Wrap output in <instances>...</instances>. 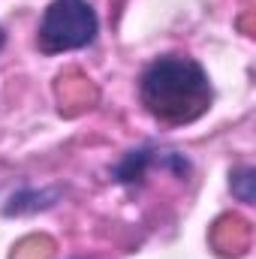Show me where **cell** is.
Masks as SVG:
<instances>
[{
	"instance_id": "cell-1",
	"label": "cell",
	"mask_w": 256,
	"mask_h": 259,
	"mask_svg": "<svg viewBox=\"0 0 256 259\" xmlns=\"http://www.w3.org/2000/svg\"><path fill=\"white\" fill-rule=\"evenodd\" d=\"M139 100L145 112L163 127H184L211 109L214 88L199 61L184 55H163L145 66L139 78Z\"/></svg>"
},
{
	"instance_id": "cell-2",
	"label": "cell",
	"mask_w": 256,
	"mask_h": 259,
	"mask_svg": "<svg viewBox=\"0 0 256 259\" xmlns=\"http://www.w3.org/2000/svg\"><path fill=\"white\" fill-rule=\"evenodd\" d=\"M100 33V18L88 0H52L36 27L42 55H64L88 49Z\"/></svg>"
},
{
	"instance_id": "cell-3",
	"label": "cell",
	"mask_w": 256,
	"mask_h": 259,
	"mask_svg": "<svg viewBox=\"0 0 256 259\" xmlns=\"http://www.w3.org/2000/svg\"><path fill=\"white\" fill-rule=\"evenodd\" d=\"M154 169H163L175 178H187L190 172V160L178 151H157V148H139V151H130L127 157L115 166V181L124 184V187H139Z\"/></svg>"
},
{
	"instance_id": "cell-4",
	"label": "cell",
	"mask_w": 256,
	"mask_h": 259,
	"mask_svg": "<svg viewBox=\"0 0 256 259\" xmlns=\"http://www.w3.org/2000/svg\"><path fill=\"white\" fill-rule=\"evenodd\" d=\"M58 202V190H36V187H21L18 193H12L3 205V214L6 217H15V214H33V211H42V208H52Z\"/></svg>"
},
{
	"instance_id": "cell-5",
	"label": "cell",
	"mask_w": 256,
	"mask_h": 259,
	"mask_svg": "<svg viewBox=\"0 0 256 259\" xmlns=\"http://www.w3.org/2000/svg\"><path fill=\"white\" fill-rule=\"evenodd\" d=\"M253 184H256V172L250 166H241V169H235L229 175V190L244 205H253Z\"/></svg>"
},
{
	"instance_id": "cell-6",
	"label": "cell",
	"mask_w": 256,
	"mask_h": 259,
	"mask_svg": "<svg viewBox=\"0 0 256 259\" xmlns=\"http://www.w3.org/2000/svg\"><path fill=\"white\" fill-rule=\"evenodd\" d=\"M6 46V33H3V27H0V49Z\"/></svg>"
}]
</instances>
